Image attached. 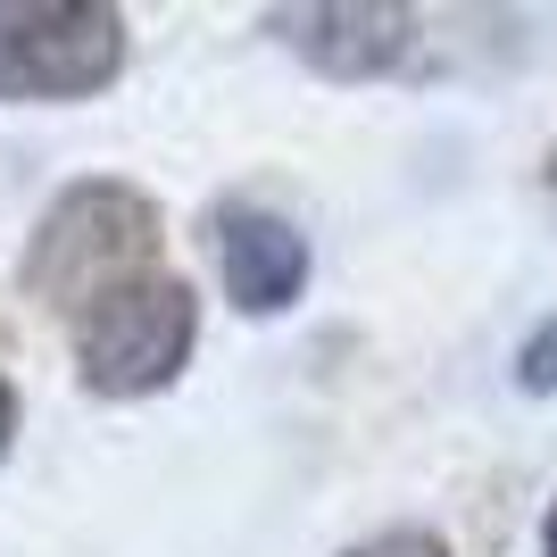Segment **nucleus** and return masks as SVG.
<instances>
[{
    "label": "nucleus",
    "instance_id": "nucleus-1",
    "mask_svg": "<svg viewBox=\"0 0 557 557\" xmlns=\"http://www.w3.org/2000/svg\"><path fill=\"white\" fill-rule=\"evenodd\" d=\"M150 258H159V209L134 184H75L25 242V292L75 325L100 292L150 275Z\"/></svg>",
    "mask_w": 557,
    "mask_h": 557
},
{
    "label": "nucleus",
    "instance_id": "nucleus-2",
    "mask_svg": "<svg viewBox=\"0 0 557 557\" xmlns=\"http://www.w3.org/2000/svg\"><path fill=\"white\" fill-rule=\"evenodd\" d=\"M191 333H200V308H191L184 275L150 267V275L100 292V300L75 317V367H84L92 392L141 399V392H159V383L184 374Z\"/></svg>",
    "mask_w": 557,
    "mask_h": 557
},
{
    "label": "nucleus",
    "instance_id": "nucleus-3",
    "mask_svg": "<svg viewBox=\"0 0 557 557\" xmlns=\"http://www.w3.org/2000/svg\"><path fill=\"white\" fill-rule=\"evenodd\" d=\"M125 67V17L100 0H0V100H92Z\"/></svg>",
    "mask_w": 557,
    "mask_h": 557
},
{
    "label": "nucleus",
    "instance_id": "nucleus-4",
    "mask_svg": "<svg viewBox=\"0 0 557 557\" xmlns=\"http://www.w3.org/2000/svg\"><path fill=\"white\" fill-rule=\"evenodd\" d=\"M267 25L317 75H342V84H374L417 59V9H392V0H317V9H275Z\"/></svg>",
    "mask_w": 557,
    "mask_h": 557
},
{
    "label": "nucleus",
    "instance_id": "nucleus-5",
    "mask_svg": "<svg viewBox=\"0 0 557 557\" xmlns=\"http://www.w3.org/2000/svg\"><path fill=\"white\" fill-rule=\"evenodd\" d=\"M216 267H225V292L250 308V317H283L308 283V242L283 225V216L242 209V216L216 225Z\"/></svg>",
    "mask_w": 557,
    "mask_h": 557
},
{
    "label": "nucleus",
    "instance_id": "nucleus-6",
    "mask_svg": "<svg viewBox=\"0 0 557 557\" xmlns=\"http://www.w3.org/2000/svg\"><path fill=\"white\" fill-rule=\"evenodd\" d=\"M516 383H524V392H557V317H541V325L524 333V349H516Z\"/></svg>",
    "mask_w": 557,
    "mask_h": 557
},
{
    "label": "nucleus",
    "instance_id": "nucleus-7",
    "mask_svg": "<svg viewBox=\"0 0 557 557\" xmlns=\"http://www.w3.org/2000/svg\"><path fill=\"white\" fill-rule=\"evenodd\" d=\"M342 557H449V541L424 533V524H399V533H374V541H358V549H342Z\"/></svg>",
    "mask_w": 557,
    "mask_h": 557
},
{
    "label": "nucleus",
    "instance_id": "nucleus-8",
    "mask_svg": "<svg viewBox=\"0 0 557 557\" xmlns=\"http://www.w3.org/2000/svg\"><path fill=\"white\" fill-rule=\"evenodd\" d=\"M9 433H17V392L0 383V458H9Z\"/></svg>",
    "mask_w": 557,
    "mask_h": 557
},
{
    "label": "nucleus",
    "instance_id": "nucleus-9",
    "mask_svg": "<svg viewBox=\"0 0 557 557\" xmlns=\"http://www.w3.org/2000/svg\"><path fill=\"white\" fill-rule=\"evenodd\" d=\"M541 557H557V508H549V524H541Z\"/></svg>",
    "mask_w": 557,
    "mask_h": 557
},
{
    "label": "nucleus",
    "instance_id": "nucleus-10",
    "mask_svg": "<svg viewBox=\"0 0 557 557\" xmlns=\"http://www.w3.org/2000/svg\"><path fill=\"white\" fill-rule=\"evenodd\" d=\"M541 184H549V209H557V150H549V166H541Z\"/></svg>",
    "mask_w": 557,
    "mask_h": 557
}]
</instances>
